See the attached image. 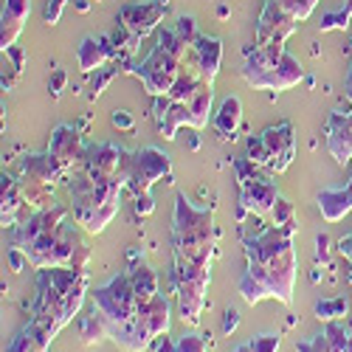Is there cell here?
<instances>
[{"label": "cell", "instance_id": "6da1fadb", "mask_svg": "<svg viewBox=\"0 0 352 352\" xmlns=\"http://www.w3.org/2000/svg\"><path fill=\"white\" fill-rule=\"evenodd\" d=\"M296 228L271 226L268 231L245 240L248 268L240 279V296L248 305L262 299H279L282 305L293 302L296 285V251H293Z\"/></svg>", "mask_w": 352, "mask_h": 352}, {"label": "cell", "instance_id": "7a4b0ae2", "mask_svg": "<svg viewBox=\"0 0 352 352\" xmlns=\"http://www.w3.org/2000/svg\"><path fill=\"white\" fill-rule=\"evenodd\" d=\"M87 290V274L74 268L37 271V287L32 299V321L43 324L54 338L82 310Z\"/></svg>", "mask_w": 352, "mask_h": 352}, {"label": "cell", "instance_id": "3957f363", "mask_svg": "<svg viewBox=\"0 0 352 352\" xmlns=\"http://www.w3.org/2000/svg\"><path fill=\"white\" fill-rule=\"evenodd\" d=\"M65 186L71 195L74 223L87 234H102L119 212V197L127 178H94L87 169L76 166L65 178Z\"/></svg>", "mask_w": 352, "mask_h": 352}, {"label": "cell", "instance_id": "277c9868", "mask_svg": "<svg viewBox=\"0 0 352 352\" xmlns=\"http://www.w3.org/2000/svg\"><path fill=\"white\" fill-rule=\"evenodd\" d=\"M175 259L212 265L217 251V226L212 209H195L186 195L175 197V226H172Z\"/></svg>", "mask_w": 352, "mask_h": 352}, {"label": "cell", "instance_id": "5b68a950", "mask_svg": "<svg viewBox=\"0 0 352 352\" xmlns=\"http://www.w3.org/2000/svg\"><path fill=\"white\" fill-rule=\"evenodd\" d=\"M243 79L262 91H287L305 79L302 63L285 45H254L240 68Z\"/></svg>", "mask_w": 352, "mask_h": 352}, {"label": "cell", "instance_id": "8992f818", "mask_svg": "<svg viewBox=\"0 0 352 352\" xmlns=\"http://www.w3.org/2000/svg\"><path fill=\"white\" fill-rule=\"evenodd\" d=\"M209 282H212V265L175 259L172 285H175V296H178V316L184 318V324H192V327L200 324Z\"/></svg>", "mask_w": 352, "mask_h": 352}, {"label": "cell", "instance_id": "52a82bcc", "mask_svg": "<svg viewBox=\"0 0 352 352\" xmlns=\"http://www.w3.org/2000/svg\"><path fill=\"white\" fill-rule=\"evenodd\" d=\"M234 169H237V181H240V212H237V217L243 220L245 212L268 214L274 209V203L279 200L274 172L254 164L251 158H237L234 161Z\"/></svg>", "mask_w": 352, "mask_h": 352}, {"label": "cell", "instance_id": "ba28073f", "mask_svg": "<svg viewBox=\"0 0 352 352\" xmlns=\"http://www.w3.org/2000/svg\"><path fill=\"white\" fill-rule=\"evenodd\" d=\"M79 243H82L79 240V231L68 220L60 228L43 234V237H37L34 243H28L20 251L28 256V265L37 268V271H43V268H71Z\"/></svg>", "mask_w": 352, "mask_h": 352}, {"label": "cell", "instance_id": "9c48e42d", "mask_svg": "<svg viewBox=\"0 0 352 352\" xmlns=\"http://www.w3.org/2000/svg\"><path fill=\"white\" fill-rule=\"evenodd\" d=\"M293 155H296V135H293L290 122H279V124L268 127L265 133L248 138V158L259 166L271 169L274 175L285 172L290 166Z\"/></svg>", "mask_w": 352, "mask_h": 352}, {"label": "cell", "instance_id": "30bf717a", "mask_svg": "<svg viewBox=\"0 0 352 352\" xmlns=\"http://www.w3.org/2000/svg\"><path fill=\"white\" fill-rule=\"evenodd\" d=\"M94 307L107 318V327L116 330L133 321L141 310L138 299H135V290L130 282V271H122L119 276H113L107 285L96 287L94 293Z\"/></svg>", "mask_w": 352, "mask_h": 352}, {"label": "cell", "instance_id": "8fae6325", "mask_svg": "<svg viewBox=\"0 0 352 352\" xmlns=\"http://www.w3.org/2000/svg\"><path fill=\"white\" fill-rule=\"evenodd\" d=\"M181 68H184L181 56L166 51L164 45L155 43V48L150 51V56H146L141 65H133L130 71L141 79V85L146 87V94L158 99V96H166L172 91V85H175V79H178Z\"/></svg>", "mask_w": 352, "mask_h": 352}, {"label": "cell", "instance_id": "7c38bea8", "mask_svg": "<svg viewBox=\"0 0 352 352\" xmlns=\"http://www.w3.org/2000/svg\"><path fill=\"white\" fill-rule=\"evenodd\" d=\"M172 172L169 155L161 153L158 146H141L138 153L130 155V166H127V189L133 192V197L138 195H150V189L164 181Z\"/></svg>", "mask_w": 352, "mask_h": 352}, {"label": "cell", "instance_id": "4fadbf2b", "mask_svg": "<svg viewBox=\"0 0 352 352\" xmlns=\"http://www.w3.org/2000/svg\"><path fill=\"white\" fill-rule=\"evenodd\" d=\"M169 9V0H141V3H124L119 9V25L130 34V51L138 48V43L158 28Z\"/></svg>", "mask_w": 352, "mask_h": 352}, {"label": "cell", "instance_id": "5bb4252c", "mask_svg": "<svg viewBox=\"0 0 352 352\" xmlns=\"http://www.w3.org/2000/svg\"><path fill=\"white\" fill-rule=\"evenodd\" d=\"M296 17H293L287 9H282L276 0H265L256 23V37L254 45H285V40L296 32Z\"/></svg>", "mask_w": 352, "mask_h": 352}, {"label": "cell", "instance_id": "9a60e30c", "mask_svg": "<svg viewBox=\"0 0 352 352\" xmlns=\"http://www.w3.org/2000/svg\"><path fill=\"white\" fill-rule=\"evenodd\" d=\"M71 220V212L65 206H48V209H40L34 212L32 217H28L25 223H20L12 234V248H25L28 243H34L37 237H43V234L60 228L63 223Z\"/></svg>", "mask_w": 352, "mask_h": 352}, {"label": "cell", "instance_id": "2e32d148", "mask_svg": "<svg viewBox=\"0 0 352 352\" xmlns=\"http://www.w3.org/2000/svg\"><path fill=\"white\" fill-rule=\"evenodd\" d=\"M327 150L338 164L352 161V104L349 110H336L327 119Z\"/></svg>", "mask_w": 352, "mask_h": 352}, {"label": "cell", "instance_id": "e0dca14e", "mask_svg": "<svg viewBox=\"0 0 352 352\" xmlns=\"http://www.w3.org/2000/svg\"><path fill=\"white\" fill-rule=\"evenodd\" d=\"M48 153L65 166V172L71 175L79 164H82V153H85V144L79 141V133L74 124H60L51 133V144H48Z\"/></svg>", "mask_w": 352, "mask_h": 352}, {"label": "cell", "instance_id": "ac0fdd59", "mask_svg": "<svg viewBox=\"0 0 352 352\" xmlns=\"http://www.w3.org/2000/svg\"><path fill=\"white\" fill-rule=\"evenodd\" d=\"M28 14H32V0H3V12H0V48L3 54L14 48Z\"/></svg>", "mask_w": 352, "mask_h": 352}, {"label": "cell", "instance_id": "d6986e66", "mask_svg": "<svg viewBox=\"0 0 352 352\" xmlns=\"http://www.w3.org/2000/svg\"><path fill=\"white\" fill-rule=\"evenodd\" d=\"M119 54L110 40V34H102V37H85L76 48V63H79V71L82 74H94L99 68H104L113 56Z\"/></svg>", "mask_w": 352, "mask_h": 352}, {"label": "cell", "instance_id": "ffe728a7", "mask_svg": "<svg viewBox=\"0 0 352 352\" xmlns=\"http://www.w3.org/2000/svg\"><path fill=\"white\" fill-rule=\"evenodd\" d=\"M189 60L195 63V68H197V74L203 76V82H214V76H217V71H220V60H223V43H220L217 37L200 34V37L192 43Z\"/></svg>", "mask_w": 352, "mask_h": 352}, {"label": "cell", "instance_id": "44dd1931", "mask_svg": "<svg viewBox=\"0 0 352 352\" xmlns=\"http://www.w3.org/2000/svg\"><path fill=\"white\" fill-rule=\"evenodd\" d=\"M155 124H158V133L166 141H172L181 127L192 124L189 104L186 102H172L169 96H158L155 99Z\"/></svg>", "mask_w": 352, "mask_h": 352}, {"label": "cell", "instance_id": "7402d4cb", "mask_svg": "<svg viewBox=\"0 0 352 352\" xmlns=\"http://www.w3.org/2000/svg\"><path fill=\"white\" fill-rule=\"evenodd\" d=\"M20 172L25 181H37V184H45V186H54L56 181H65L68 172L65 166L56 161L51 153H43V155H25L20 161Z\"/></svg>", "mask_w": 352, "mask_h": 352}, {"label": "cell", "instance_id": "603a6c76", "mask_svg": "<svg viewBox=\"0 0 352 352\" xmlns=\"http://www.w3.org/2000/svg\"><path fill=\"white\" fill-rule=\"evenodd\" d=\"M138 321H141V327L146 330V336H150L153 341H158L161 336L169 333V302L158 293L153 302L141 305V310H138Z\"/></svg>", "mask_w": 352, "mask_h": 352}, {"label": "cell", "instance_id": "cb8c5ba5", "mask_svg": "<svg viewBox=\"0 0 352 352\" xmlns=\"http://www.w3.org/2000/svg\"><path fill=\"white\" fill-rule=\"evenodd\" d=\"M51 341H54V336L43 324H37V321L28 318V324L9 341L6 352H48Z\"/></svg>", "mask_w": 352, "mask_h": 352}, {"label": "cell", "instance_id": "d4e9b609", "mask_svg": "<svg viewBox=\"0 0 352 352\" xmlns=\"http://www.w3.org/2000/svg\"><path fill=\"white\" fill-rule=\"evenodd\" d=\"M318 209L327 223H338L352 212V186L346 184L344 189H324L318 195Z\"/></svg>", "mask_w": 352, "mask_h": 352}, {"label": "cell", "instance_id": "484cf974", "mask_svg": "<svg viewBox=\"0 0 352 352\" xmlns=\"http://www.w3.org/2000/svg\"><path fill=\"white\" fill-rule=\"evenodd\" d=\"M214 130L220 133V138H234V133L240 130L243 124V102L237 96H228L223 99L220 110L214 113V119H212Z\"/></svg>", "mask_w": 352, "mask_h": 352}, {"label": "cell", "instance_id": "4316f807", "mask_svg": "<svg viewBox=\"0 0 352 352\" xmlns=\"http://www.w3.org/2000/svg\"><path fill=\"white\" fill-rule=\"evenodd\" d=\"M214 82H200V87L192 94V99L186 102L189 104V116H192V130H200L209 124V113H212V102H214Z\"/></svg>", "mask_w": 352, "mask_h": 352}, {"label": "cell", "instance_id": "83f0119b", "mask_svg": "<svg viewBox=\"0 0 352 352\" xmlns=\"http://www.w3.org/2000/svg\"><path fill=\"white\" fill-rule=\"evenodd\" d=\"M130 282H133L138 305H146V302H153L158 296V276L150 265H144V262H135V265L130 268Z\"/></svg>", "mask_w": 352, "mask_h": 352}, {"label": "cell", "instance_id": "f1b7e54d", "mask_svg": "<svg viewBox=\"0 0 352 352\" xmlns=\"http://www.w3.org/2000/svg\"><path fill=\"white\" fill-rule=\"evenodd\" d=\"M0 197H3V226H14L17 212L25 206V195H23L20 181L3 175V181H0Z\"/></svg>", "mask_w": 352, "mask_h": 352}, {"label": "cell", "instance_id": "f546056e", "mask_svg": "<svg viewBox=\"0 0 352 352\" xmlns=\"http://www.w3.org/2000/svg\"><path fill=\"white\" fill-rule=\"evenodd\" d=\"M79 338H82V344H87V346L102 344L104 338H110L107 318H104L96 307H91V313H87V316L82 318V324H79Z\"/></svg>", "mask_w": 352, "mask_h": 352}, {"label": "cell", "instance_id": "4dcf8cb0", "mask_svg": "<svg viewBox=\"0 0 352 352\" xmlns=\"http://www.w3.org/2000/svg\"><path fill=\"white\" fill-rule=\"evenodd\" d=\"M346 299L344 296H336V299H321L316 305V318L318 321H338L341 316H346Z\"/></svg>", "mask_w": 352, "mask_h": 352}, {"label": "cell", "instance_id": "1f68e13d", "mask_svg": "<svg viewBox=\"0 0 352 352\" xmlns=\"http://www.w3.org/2000/svg\"><path fill=\"white\" fill-rule=\"evenodd\" d=\"M349 17H352V0H344V6H338V9H333V12H327L324 17H321L318 28H321V32H333V28H344Z\"/></svg>", "mask_w": 352, "mask_h": 352}, {"label": "cell", "instance_id": "d6a6232c", "mask_svg": "<svg viewBox=\"0 0 352 352\" xmlns=\"http://www.w3.org/2000/svg\"><path fill=\"white\" fill-rule=\"evenodd\" d=\"M271 217H274V226H285V228H296V217H293V206L290 200L279 197L271 209Z\"/></svg>", "mask_w": 352, "mask_h": 352}, {"label": "cell", "instance_id": "836d02e7", "mask_svg": "<svg viewBox=\"0 0 352 352\" xmlns=\"http://www.w3.org/2000/svg\"><path fill=\"white\" fill-rule=\"evenodd\" d=\"M282 9H287L296 20H307L313 14V9L318 6V0H276Z\"/></svg>", "mask_w": 352, "mask_h": 352}, {"label": "cell", "instance_id": "e575fe53", "mask_svg": "<svg viewBox=\"0 0 352 352\" xmlns=\"http://www.w3.org/2000/svg\"><path fill=\"white\" fill-rule=\"evenodd\" d=\"M296 349L299 352H336L333 344H330V338H327V333H318V336H313L307 341H299Z\"/></svg>", "mask_w": 352, "mask_h": 352}, {"label": "cell", "instance_id": "d590c367", "mask_svg": "<svg viewBox=\"0 0 352 352\" xmlns=\"http://www.w3.org/2000/svg\"><path fill=\"white\" fill-rule=\"evenodd\" d=\"M248 344L254 352H279V333H262Z\"/></svg>", "mask_w": 352, "mask_h": 352}, {"label": "cell", "instance_id": "8d00e7d4", "mask_svg": "<svg viewBox=\"0 0 352 352\" xmlns=\"http://www.w3.org/2000/svg\"><path fill=\"white\" fill-rule=\"evenodd\" d=\"M65 3H68V0H45L43 20H45L48 25H56V23H60V17H63V9H65Z\"/></svg>", "mask_w": 352, "mask_h": 352}, {"label": "cell", "instance_id": "74e56055", "mask_svg": "<svg viewBox=\"0 0 352 352\" xmlns=\"http://www.w3.org/2000/svg\"><path fill=\"white\" fill-rule=\"evenodd\" d=\"M175 28H178V34L192 45L197 37H200V32H197V25H195V20L192 17H178V23H175Z\"/></svg>", "mask_w": 352, "mask_h": 352}, {"label": "cell", "instance_id": "f35d334b", "mask_svg": "<svg viewBox=\"0 0 352 352\" xmlns=\"http://www.w3.org/2000/svg\"><path fill=\"white\" fill-rule=\"evenodd\" d=\"M178 352H206V341L200 336H181L178 338Z\"/></svg>", "mask_w": 352, "mask_h": 352}, {"label": "cell", "instance_id": "ab89813d", "mask_svg": "<svg viewBox=\"0 0 352 352\" xmlns=\"http://www.w3.org/2000/svg\"><path fill=\"white\" fill-rule=\"evenodd\" d=\"M65 85H68V74H65L63 68H56V71L51 74V82H48L51 94H54V96H60V94L65 91Z\"/></svg>", "mask_w": 352, "mask_h": 352}, {"label": "cell", "instance_id": "60d3db41", "mask_svg": "<svg viewBox=\"0 0 352 352\" xmlns=\"http://www.w3.org/2000/svg\"><path fill=\"white\" fill-rule=\"evenodd\" d=\"M153 209H155V203H153V197L150 195H138L135 197V214H153Z\"/></svg>", "mask_w": 352, "mask_h": 352}, {"label": "cell", "instance_id": "b9f144b4", "mask_svg": "<svg viewBox=\"0 0 352 352\" xmlns=\"http://www.w3.org/2000/svg\"><path fill=\"white\" fill-rule=\"evenodd\" d=\"M153 352H178V341H172L169 336H161L153 346Z\"/></svg>", "mask_w": 352, "mask_h": 352}, {"label": "cell", "instance_id": "7bdbcfd3", "mask_svg": "<svg viewBox=\"0 0 352 352\" xmlns=\"http://www.w3.org/2000/svg\"><path fill=\"white\" fill-rule=\"evenodd\" d=\"M237 324H240L237 310H226V318H223V333H234V330H237Z\"/></svg>", "mask_w": 352, "mask_h": 352}, {"label": "cell", "instance_id": "ee69618b", "mask_svg": "<svg viewBox=\"0 0 352 352\" xmlns=\"http://www.w3.org/2000/svg\"><path fill=\"white\" fill-rule=\"evenodd\" d=\"M113 124L122 127V130H130V127H133V119H130L124 110H119V113H113Z\"/></svg>", "mask_w": 352, "mask_h": 352}, {"label": "cell", "instance_id": "f6af8a7d", "mask_svg": "<svg viewBox=\"0 0 352 352\" xmlns=\"http://www.w3.org/2000/svg\"><path fill=\"white\" fill-rule=\"evenodd\" d=\"M113 74H116V71L110 68L107 74H102V76H99V79H96V82L91 85V87H94V96H99V94H102V87H104V85H110V79H113Z\"/></svg>", "mask_w": 352, "mask_h": 352}, {"label": "cell", "instance_id": "bcb514c9", "mask_svg": "<svg viewBox=\"0 0 352 352\" xmlns=\"http://www.w3.org/2000/svg\"><path fill=\"white\" fill-rule=\"evenodd\" d=\"M338 251H341V254H344V256L352 262V234H346V237L338 243Z\"/></svg>", "mask_w": 352, "mask_h": 352}, {"label": "cell", "instance_id": "7dc6e473", "mask_svg": "<svg viewBox=\"0 0 352 352\" xmlns=\"http://www.w3.org/2000/svg\"><path fill=\"white\" fill-rule=\"evenodd\" d=\"M231 352H254V349H251V344H240V346H234Z\"/></svg>", "mask_w": 352, "mask_h": 352}, {"label": "cell", "instance_id": "c3c4849f", "mask_svg": "<svg viewBox=\"0 0 352 352\" xmlns=\"http://www.w3.org/2000/svg\"><path fill=\"white\" fill-rule=\"evenodd\" d=\"M344 352H352V330H349V338H346V349Z\"/></svg>", "mask_w": 352, "mask_h": 352}, {"label": "cell", "instance_id": "681fc988", "mask_svg": "<svg viewBox=\"0 0 352 352\" xmlns=\"http://www.w3.org/2000/svg\"><path fill=\"white\" fill-rule=\"evenodd\" d=\"M349 186H352V181H349Z\"/></svg>", "mask_w": 352, "mask_h": 352}]
</instances>
